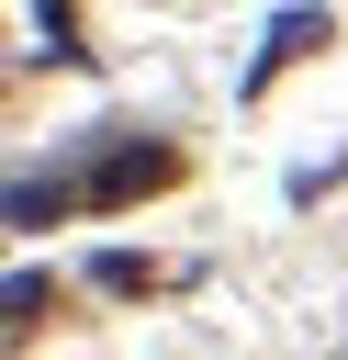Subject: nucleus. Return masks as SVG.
<instances>
[{
	"mask_svg": "<svg viewBox=\"0 0 348 360\" xmlns=\"http://www.w3.org/2000/svg\"><path fill=\"white\" fill-rule=\"evenodd\" d=\"M168 180H180V146H101L90 180H79V202H146Z\"/></svg>",
	"mask_w": 348,
	"mask_h": 360,
	"instance_id": "obj_1",
	"label": "nucleus"
},
{
	"mask_svg": "<svg viewBox=\"0 0 348 360\" xmlns=\"http://www.w3.org/2000/svg\"><path fill=\"white\" fill-rule=\"evenodd\" d=\"M314 34H326V22H314V11H292V22H281V34H269V45H258V79H269V68H281V56H303V45H314Z\"/></svg>",
	"mask_w": 348,
	"mask_h": 360,
	"instance_id": "obj_2",
	"label": "nucleus"
},
{
	"mask_svg": "<svg viewBox=\"0 0 348 360\" xmlns=\"http://www.w3.org/2000/svg\"><path fill=\"white\" fill-rule=\"evenodd\" d=\"M45 214H67V191H45V180H22V191H11V225H45Z\"/></svg>",
	"mask_w": 348,
	"mask_h": 360,
	"instance_id": "obj_3",
	"label": "nucleus"
}]
</instances>
